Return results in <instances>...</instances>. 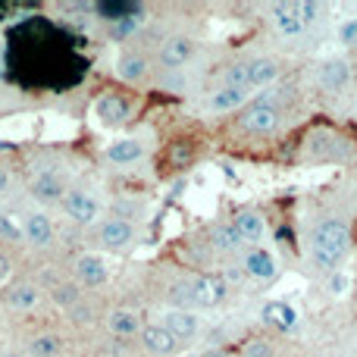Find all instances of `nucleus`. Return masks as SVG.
<instances>
[{
  "instance_id": "nucleus-1",
  "label": "nucleus",
  "mask_w": 357,
  "mask_h": 357,
  "mask_svg": "<svg viewBox=\"0 0 357 357\" xmlns=\"http://www.w3.org/2000/svg\"><path fill=\"white\" fill-rule=\"evenodd\" d=\"M348 251H351V232H348L345 220L326 216V220L317 222L314 235H310V260H314L317 270L335 273L342 260L348 257Z\"/></svg>"
},
{
  "instance_id": "nucleus-2",
  "label": "nucleus",
  "mask_w": 357,
  "mask_h": 357,
  "mask_svg": "<svg viewBox=\"0 0 357 357\" xmlns=\"http://www.w3.org/2000/svg\"><path fill=\"white\" fill-rule=\"evenodd\" d=\"M176 301L182 304V310H197V307H216L229 298V282L226 276H213V273H201V276L188 279L185 285H178Z\"/></svg>"
},
{
  "instance_id": "nucleus-3",
  "label": "nucleus",
  "mask_w": 357,
  "mask_h": 357,
  "mask_svg": "<svg viewBox=\"0 0 357 357\" xmlns=\"http://www.w3.org/2000/svg\"><path fill=\"white\" fill-rule=\"evenodd\" d=\"M241 129L251 132V135H270V132H276L279 126V107L273 98H257L251 100V104L241 110L238 116Z\"/></svg>"
},
{
  "instance_id": "nucleus-4",
  "label": "nucleus",
  "mask_w": 357,
  "mask_h": 357,
  "mask_svg": "<svg viewBox=\"0 0 357 357\" xmlns=\"http://www.w3.org/2000/svg\"><path fill=\"white\" fill-rule=\"evenodd\" d=\"M135 241H138V229H135V222H129V220L110 216V220H104L98 226V245L104 248V251L123 254V251H129Z\"/></svg>"
},
{
  "instance_id": "nucleus-5",
  "label": "nucleus",
  "mask_w": 357,
  "mask_h": 357,
  "mask_svg": "<svg viewBox=\"0 0 357 357\" xmlns=\"http://www.w3.org/2000/svg\"><path fill=\"white\" fill-rule=\"evenodd\" d=\"M60 207L66 213V220H73L75 226H91V222L100 220V201L85 188H69Z\"/></svg>"
},
{
  "instance_id": "nucleus-6",
  "label": "nucleus",
  "mask_w": 357,
  "mask_h": 357,
  "mask_svg": "<svg viewBox=\"0 0 357 357\" xmlns=\"http://www.w3.org/2000/svg\"><path fill=\"white\" fill-rule=\"evenodd\" d=\"M66 191L69 188H66V182H63V176L54 173V169H41L29 185V195L35 197L38 204H63Z\"/></svg>"
},
{
  "instance_id": "nucleus-7",
  "label": "nucleus",
  "mask_w": 357,
  "mask_h": 357,
  "mask_svg": "<svg viewBox=\"0 0 357 357\" xmlns=\"http://www.w3.org/2000/svg\"><path fill=\"white\" fill-rule=\"evenodd\" d=\"M191 56H195V41H191L188 35H173V38H167V41L160 44L157 60H160V66L167 69V73H178Z\"/></svg>"
},
{
  "instance_id": "nucleus-8",
  "label": "nucleus",
  "mask_w": 357,
  "mask_h": 357,
  "mask_svg": "<svg viewBox=\"0 0 357 357\" xmlns=\"http://www.w3.org/2000/svg\"><path fill=\"white\" fill-rule=\"evenodd\" d=\"M163 329H169V333L176 335L178 342H195L197 333H201V317L195 314V310H182V307H169L167 314H163Z\"/></svg>"
},
{
  "instance_id": "nucleus-9",
  "label": "nucleus",
  "mask_w": 357,
  "mask_h": 357,
  "mask_svg": "<svg viewBox=\"0 0 357 357\" xmlns=\"http://www.w3.org/2000/svg\"><path fill=\"white\" fill-rule=\"evenodd\" d=\"M232 222H235V229H238V235H241L245 245L260 248V241L266 238V220L257 207H241L238 213L232 216Z\"/></svg>"
},
{
  "instance_id": "nucleus-10",
  "label": "nucleus",
  "mask_w": 357,
  "mask_h": 357,
  "mask_svg": "<svg viewBox=\"0 0 357 357\" xmlns=\"http://www.w3.org/2000/svg\"><path fill=\"white\" fill-rule=\"evenodd\" d=\"M241 270L251 279H257V282H273L279 266H276V257L266 248H248L245 257H241Z\"/></svg>"
},
{
  "instance_id": "nucleus-11",
  "label": "nucleus",
  "mask_w": 357,
  "mask_h": 357,
  "mask_svg": "<svg viewBox=\"0 0 357 357\" xmlns=\"http://www.w3.org/2000/svg\"><path fill=\"white\" fill-rule=\"evenodd\" d=\"M142 348L148 354H154V357H173L178 348H182V342L176 339L169 329H163L160 323H154V326H144L142 333Z\"/></svg>"
},
{
  "instance_id": "nucleus-12",
  "label": "nucleus",
  "mask_w": 357,
  "mask_h": 357,
  "mask_svg": "<svg viewBox=\"0 0 357 357\" xmlns=\"http://www.w3.org/2000/svg\"><path fill=\"white\" fill-rule=\"evenodd\" d=\"M207 241H210V251H213V254H222V257H229V254H238V251H241V245H245L232 220H220V222H213V226H210Z\"/></svg>"
},
{
  "instance_id": "nucleus-13",
  "label": "nucleus",
  "mask_w": 357,
  "mask_h": 357,
  "mask_svg": "<svg viewBox=\"0 0 357 357\" xmlns=\"http://www.w3.org/2000/svg\"><path fill=\"white\" fill-rule=\"evenodd\" d=\"M22 232L31 248H47L54 241V222H50V216L44 210H31L22 220Z\"/></svg>"
},
{
  "instance_id": "nucleus-14",
  "label": "nucleus",
  "mask_w": 357,
  "mask_h": 357,
  "mask_svg": "<svg viewBox=\"0 0 357 357\" xmlns=\"http://www.w3.org/2000/svg\"><path fill=\"white\" fill-rule=\"evenodd\" d=\"M73 270H75V282H79L82 289H98V285L107 282V264L98 254H82Z\"/></svg>"
},
{
  "instance_id": "nucleus-15",
  "label": "nucleus",
  "mask_w": 357,
  "mask_h": 357,
  "mask_svg": "<svg viewBox=\"0 0 357 357\" xmlns=\"http://www.w3.org/2000/svg\"><path fill=\"white\" fill-rule=\"evenodd\" d=\"M129 113H132V107H129V100L123 98V94H104V98L94 104V116L100 119L104 126H123L126 119H129Z\"/></svg>"
},
{
  "instance_id": "nucleus-16",
  "label": "nucleus",
  "mask_w": 357,
  "mask_h": 357,
  "mask_svg": "<svg viewBox=\"0 0 357 357\" xmlns=\"http://www.w3.org/2000/svg\"><path fill=\"white\" fill-rule=\"evenodd\" d=\"M273 29L282 38H301L304 35V22L298 16V3H276L273 6Z\"/></svg>"
},
{
  "instance_id": "nucleus-17",
  "label": "nucleus",
  "mask_w": 357,
  "mask_h": 357,
  "mask_svg": "<svg viewBox=\"0 0 357 357\" xmlns=\"http://www.w3.org/2000/svg\"><path fill=\"white\" fill-rule=\"evenodd\" d=\"M317 82H320L326 91H342V88L351 82V66H348V60H326V63H320Z\"/></svg>"
},
{
  "instance_id": "nucleus-18",
  "label": "nucleus",
  "mask_w": 357,
  "mask_h": 357,
  "mask_svg": "<svg viewBox=\"0 0 357 357\" xmlns=\"http://www.w3.org/2000/svg\"><path fill=\"white\" fill-rule=\"evenodd\" d=\"M248 66V85L251 88H266L279 79V63L273 56H254V60H245Z\"/></svg>"
},
{
  "instance_id": "nucleus-19",
  "label": "nucleus",
  "mask_w": 357,
  "mask_h": 357,
  "mask_svg": "<svg viewBox=\"0 0 357 357\" xmlns=\"http://www.w3.org/2000/svg\"><path fill=\"white\" fill-rule=\"evenodd\" d=\"M248 94L251 91H241V88H216L213 94L207 98V110L210 113H232V110H241L248 104Z\"/></svg>"
},
{
  "instance_id": "nucleus-20",
  "label": "nucleus",
  "mask_w": 357,
  "mask_h": 357,
  "mask_svg": "<svg viewBox=\"0 0 357 357\" xmlns=\"http://www.w3.org/2000/svg\"><path fill=\"white\" fill-rule=\"evenodd\" d=\"M104 157L113 163V167H129V163H135L144 157V144L138 142V138H116V142L107 148Z\"/></svg>"
},
{
  "instance_id": "nucleus-21",
  "label": "nucleus",
  "mask_w": 357,
  "mask_h": 357,
  "mask_svg": "<svg viewBox=\"0 0 357 357\" xmlns=\"http://www.w3.org/2000/svg\"><path fill=\"white\" fill-rule=\"evenodd\" d=\"M116 75L123 82H129V85L142 82L144 75H148V56L138 54V50H123L116 60Z\"/></svg>"
},
{
  "instance_id": "nucleus-22",
  "label": "nucleus",
  "mask_w": 357,
  "mask_h": 357,
  "mask_svg": "<svg viewBox=\"0 0 357 357\" xmlns=\"http://www.w3.org/2000/svg\"><path fill=\"white\" fill-rule=\"evenodd\" d=\"M264 323L273 329H279V333H291V329L298 326V310L289 307V304L273 301L264 307Z\"/></svg>"
},
{
  "instance_id": "nucleus-23",
  "label": "nucleus",
  "mask_w": 357,
  "mask_h": 357,
  "mask_svg": "<svg viewBox=\"0 0 357 357\" xmlns=\"http://www.w3.org/2000/svg\"><path fill=\"white\" fill-rule=\"evenodd\" d=\"M41 301V289L31 282H19L6 291V307L10 310H35Z\"/></svg>"
},
{
  "instance_id": "nucleus-24",
  "label": "nucleus",
  "mask_w": 357,
  "mask_h": 357,
  "mask_svg": "<svg viewBox=\"0 0 357 357\" xmlns=\"http://www.w3.org/2000/svg\"><path fill=\"white\" fill-rule=\"evenodd\" d=\"M107 326H110L113 335H138L142 333V317L135 310H126V307H116L107 314Z\"/></svg>"
},
{
  "instance_id": "nucleus-25",
  "label": "nucleus",
  "mask_w": 357,
  "mask_h": 357,
  "mask_svg": "<svg viewBox=\"0 0 357 357\" xmlns=\"http://www.w3.org/2000/svg\"><path fill=\"white\" fill-rule=\"evenodd\" d=\"M342 151H345V138L333 135V132H317V135L310 138V157H317V160L342 157Z\"/></svg>"
},
{
  "instance_id": "nucleus-26",
  "label": "nucleus",
  "mask_w": 357,
  "mask_h": 357,
  "mask_svg": "<svg viewBox=\"0 0 357 357\" xmlns=\"http://www.w3.org/2000/svg\"><path fill=\"white\" fill-rule=\"evenodd\" d=\"M50 298H54V304L60 310H73L82 304V285L79 282H60L50 289Z\"/></svg>"
},
{
  "instance_id": "nucleus-27",
  "label": "nucleus",
  "mask_w": 357,
  "mask_h": 357,
  "mask_svg": "<svg viewBox=\"0 0 357 357\" xmlns=\"http://www.w3.org/2000/svg\"><path fill=\"white\" fill-rule=\"evenodd\" d=\"M63 351V339L54 333H41L29 342V354L31 357H56Z\"/></svg>"
},
{
  "instance_id": "nucleus-28",
  "label": "nucleus",
  "mask_w": 357,
  "mask_h": 357,
  "mask_svg": "<svg viewBox=\"0 0 357 357\" xmlns=\"http://www.w3.org/2000/svg\"><path fill=\"white\" fill-rule=\"evenodd\" d=\"M94 10L104 13L100 19H110V22H123V19H129V16H142L144 6H138V3H98Z\"/></svg>"
},
{
  "instance_id": "nucleus-29",
  "label": "nucleus",
  "mask_w": 357,
  "mask_h": 357,
  "mask_svg": "<svg viewBox=\"0 0 357 357\" xmlns=\"http://www.w3.org/2000/svg\"><path fill=\"white\" fill-rule=\"evenodd\" d=\"M222 85H226V88H241V91H251V85H248V66H245V63H232V66L222 73Z\"/></svg>"
},
{
  "instance_id": "nucleus-30",
  "label": "nucleus",
  "mask_w": 357,
  "mask_h": 357,
  "mask_svg": "<svg viewBox=\"0 0 357 357\" xmlns=\"http://www.w3.org/2000/svg\"><path fill=\"white\" fill-rule=\"evenodd\" d=\"M0 238L3 241H25L22 222H16V216L3 213V210H0Z\"/></svg>"
},
{
  "instance_id": "nucleus-31",
  "label": "nucleus",
  "mask_w": 357,
  "mask_h": 357,
  "mask_svg": "<svg viewBox=\"0 0 357 357\" xmlns=\"http://www.w3.org/2000/svg\"><path fill=\"white\" fill-rule=\"evenodd\" d=\"M241 357H276V348L266 339H251L245 348H241Z\"/></svg>"
},
{
  "instance_id": "nucleus-32",
  "label": "nucleus",
  "mask_w": 357,
  "mask_h": 357,
  "mask_svg": "<svg viewBox=\"0 0 357 357\" xmlns=\"http://www.w3.org/2000/svg\"><path fill=\"white\" fill-rule=\"evenodd\" d=\"M298 16H301L304 25L317 22V19L323 16V3H317V0H301V3H298Z\"/></svg>"
},
{
  "instance_id": "nucleus-33",
  "label": "nucleus",
  "mask_w": 357,
  "mask_h": 357,
  "mask_svg": "<svg viewBox=\"0 0 357 357\" xmlns=\"http://www.w3.org/2000/svg\"><path fill=\"white\" fill-rule=\"evenodd\" d=\"M326 289H329V295H335V298H342L348 289H351V279L345 276V273H329V282H326Z\"/></svg>"
},
{
  "instance_id": "nucleus-34",
  "label": "nucleus",
  "mask_w": 357,
  "mask_h": 357,
  "mask_svg": "<svg viewBox=\"0 0 357 357\" xmlns=\"http://www.w3.org/2000/svg\"><path fill=\"white\" fill-rule=\"evenodd\" d=\"M339 41L342 44H357V19H348V22H342L339 25Z\"/></svg>"
},
{
  "instance_id": "nucleus-35",
  "label": "nucleus",
  "mask_w": 357,
  "mask_h": 357,
  "mask_svg": "<svg viewBox=\"0 0 357 357\" xmlns=\"http://www.w3.org/2000/svg\"><path fill=\"white\" fill-rule=\"evenodd\" d=\"M142 19H144V13H142V16H129V19H123V22H116V31H113V35H116V38L132 35V31L138 29V22H142Z\"/></svg>"
},
{
  "instance_id": "nucleus-36",
  "label": "nucleus",
  "mask_w": 357,
  "mask_h": 357,
  "mask_svg": "<svg viewBox=\"0 0 357 357\" xmlns=\"http://www.w3.org/2000/svg\"><path fill=\"white\" fill-rule=\"evenodd\" d=\"M69 314H73V320H75V323H91V320H94V317H91L94 310H88L85 304H79V307H73V310H69Z\"/></svg>"
},
{
  "instance_id": "nucleus-37",
  "label": "nucleus",
  "mask_w": 357,
  "mask_h": 357,
  "mask_svg": "<svg viewBox=\"0 0 357 357\" xmlns=\"http://www.w3.org/2000/svg\"><path fill=\"white\" fill-rule=\"evenodd\" d=\"M10 273H13V264H10V257L6 254H0V285L10 279Z\"/></svg>"
},
{
  "instance_id": "nucleus-38",
  "label": "nucleus",
  "mask_w": 357,
  "mask_h": 357,
  "mask_svg": "<svg viewBox=\"0 0 357 357\" xmlns=\"http://www.w3.org/2000/svg\"><path fill=\"white\" fill-rule=\"evenodd\" d=\"M10 185H13V176H10V169L0 163V195H6L10 191Z\"/></svg>"
},
{
  "instance_id": "nucleus-39",
  "label": "nucleus",
  "mask_w": 357,
  "mask_h": 357,
  "mask_svg": "<svg viewBox=\"0 0 357 357\" xmlns=\"http://www.w3.org/2000/svg\"><path fill=\"white\" fill-rule=\"evenodd\" d=\"M204 357H229L226 351H222V348H213V351H207V354H204Z\"/></svg>"
},
{
  "instance_id": "nucleus-40",
  "label": "nucleus",
  "mask_w": 357,
  "mask_h": 357,
  "mask_svg": "<svg viewBox=\"0 0 357 357\" xmlns=\"http://www.w3.org/2000/svg\"><path fill=\"white\" fill-rule=\"evenodd\" d=\"M6 73V63H3V50H0V75Z\"/></svg>"
},
{
  "instance_id": "nucleus-41",
  "label": "nucleus",
  "mask_w": 357,
  "mask_h": 357,
  "mask_svg": "<svg viewBox=\"0 0 357 357\" xmlns=\"http://www.w3.org/2000/svg\"><path fill=\"white\" fill-rule=\"evenodd\" d=\"M3 357H22V354H3Z\"/></svg>"
}]
</instances>
